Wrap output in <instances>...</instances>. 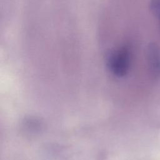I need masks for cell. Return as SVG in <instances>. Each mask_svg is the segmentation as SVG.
<instances>
[{
    "instance_id": "7a4b0ae2",
    "label": "cell",
    "mask_w": 160,
    "mask_h": 160,
    "mask_svg": "<svg viewBox=\"0 0 160 160\" xmlns=\"http://www.w3.org/2000/svg\"><path fill=\"white\" fill-rule=\"evenodd\" d=\"M148 56L149 65L154 71H160V49L154 43L149 45Z\"/></svg>"
},
{
    "instance_id": "3957f363",
    "label": "cell",
    "mask_w": 160,
    "mask_h": 160,
    "mask_svg": "<svg viewBox=\"0 0 160 160\" xmlns=\"http://www.w3.org/2000/svg\"><path fill=\"white\" fill-rule=\"evenodd\" d=\"M151 8L153 14L156 17L160 31V0H150Z\"/></svg>"
},
{
    "instance_id": "6da1fadb",
    "label": "cell",
    "mask_w": 160,
    "mask_h": 160,
    "mask_svg": "<svg viewBox=\"0 0 160 160\" xmlns=\"http://www.w3.org/2000/svg\"><path fill=\"white\" fill-rule=\"evenodd\" d=\"M131 51L127 46L112 49L106 58V66L109 72L116 78L126 75L130 68Z\"/></svg>"
}]
</instances>
